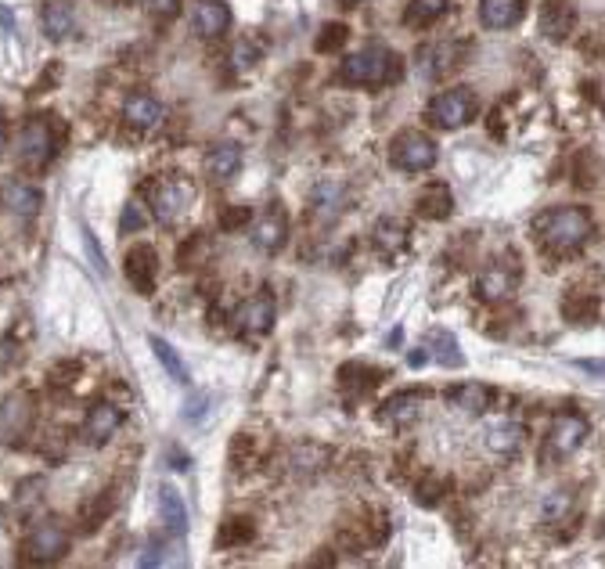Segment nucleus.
<instances>
[{"label":"nucleus","mask_w":605,"mask_h":569,"mask_svg":"<svg viewBox=\"0 0 605 569\" xmlns=\"http://www.w3.org/2000/svg\"><path fill=\"white\" fill-rule=\"evenodd\" d=\"M8 141H11V134H8V123L0 119V155H4V148H8Z\"/></svg>","instance_id":"nucleus-48"},{"label":"nucleus","mask_w":605,"mask_h":569,"mask_svg":"<svg viewBox=\"0 0 605 569\" xmlns=\"http://www.w3.org/2000/svg\"><path fill=\"white\" fill-rule=\"evenodd\" d=\"M454 65H461L458 44H433V47H422V51H418V73L433 76V80L443 73H451Z\"/></svg>","instance_id":"nucleus-25"},{"label":"nucleus","mask_w":605,"mask_h":569,"mask_svg":"<svg viewBox=\"0 0 605 569\" xmlns=\"http://www.w3.org/2000/svg\"><path fill=\"white\" fill-rule=\"evenodd\" d=\"M386 537H389L386 512H379V508H368V512H361V519H357V523H346L343 530H339V548H346V551L379 548V544H386Z\"/></svg>","instance_id":"nucleus-9"},{"label":"nucleus","mask_w":605,"mask_h":569,"mask_svg":"<svg viewBox=\"0 0 605 569\" xmlns=\"http://www.w3.org/2000/svg\"><path fill=\"white\" fill-rule=\"evenodd\" d=\"M0 206L8 209L11 217L33 220L40 213V206H44V195H40L37 184H29V181H4V188H0Z\"/></svg>","instance_id":"nucleus-16"},{"label":"nucleus","mask_w":605,"mask_h":569,"mask_svg":"<svg viewBox=\"0 0 605 569\" xmlns=\"http://www.w3.org/2000/svg\"><path fill=\"white\" fill-rule=\"evenodd\" d=\"M159 512H163V526L173 537H184V533H188V505H184V497L173 487L159 490Z\"/></svg>","instance_id":"nucleus-30"},{"label":"nucleus","mask_w":605,"mask_h":569,"mask_svg":"<svg viewBox=\"0 0 605 569\" xmlns=\"http://www.w3.org/2000/svg\"><path fill=\"white\" fill-rule=\"evenodd\" d=\"M343 199H346V188L339 181H321L314 184V195H310V202H314V213L321 220H332L339 217V209H343Z\"/></svg>","instance_id":"nucleus-34"},{"label":"nucleus","mask_w":605,"mask_h":569,"mask_svg":"<svg viewBox=\"0 0 605 569\" xmlns=\"http://www.w3.org/2000/svg\"><path fill=\"white\" fill-rule=\"evenodd\" d=\"M371 242H375V249H379L382 256L400 253L407 245V224L397 217H382L379 224L371 227Z\"/></svg>","instance_id":"nucleus-29"},{"label":"nucleus","mask_w":605,"mask_h":569,"mask_svg":"<svg viewBox=\"0 0 605 569\" xmlns=\"http://www.w3.org/2000/svg\"><path fill=\"white\" fill-rule=\"evenodd\" d=\"M587 433H591V425H587L584 415H577V411H566V415H555V422H551L548 429V443L555 454H573L580 447V443L587 440Z\"/></svg>","instance_id":"nucleus-15"},{"label":"nucleus","mask_w":605,"mask_h":569,"mask_svg":"<svg viewBox=\"0 0 605 569\" xmlns=\"http://www.w3.org/2000/svg\"><path fill=\"white\" fill-rule=\"evenodd\" d=\"M479 112V98L469 91V87H451V91L436 94L429 101V119H433V127L440 130H461L469 127L472 119Z\"/></svg>","instance_id":"nucleus-6"},{"label":"nucleus","mask_w":605,"mask_h":569,"mask_svg":"<svg viewBox=\"0 0 605 569\" xmlns=\"http://www.w3.org/2000/svg\"><path fill=\"white\" fill-rule=\"evenodd\" d=\"M447 8H451V0H411L404 19L407 26H433L447 15Z\"/></svg>","instance_id":"nucleus-37"},{"label":"nucleus","mask_w":605,"mask_h":569,"mask_svg":"<svg viewBox=\"0 0 605 569\" xmlns=\"http://www.w3.org/2000/svg\"><path fill=\"white\" fill-rule=\"evenodd\" d=\"M65 551H69V530L58 523H40L22 541V562H29V566H51V562L65 559Z\"/></svg>","instance_id":"nucleus-7"},{"label":"nucleus","mask_w":605,"mask_h":569,"mask_svg":"<svg viewBox=\"0 0 605 569\" xmlns=\"http://www.w3.org/2000/svg\"><path fill=\"white\" fill-rule=\"evenodd\" d=\"M58 152L55 116H33L19 134V159L29 170H44Z\"/></svg>","instance_id":"nucleus-5"},{"label":"nucleus","mask_w":605,"mask_h":569,"mask_svg":"<svg viewBox=\"0 0 605 569\" xmlns=\"http://www.w3.org/2000/svg\"><path fill=\"white\" fill-rule=\"evenodd\" d=\"M40 26H44V33L51 40H69L76 33L73 11H69V4H62V0H47L44 11H40Z\"/></svg>","instance_id":"nucleus-28"},{"label":"nucleus","mask_w":605,"mask_h":569,"mask_svg":"<svg viewBox=\"0 0 605 569\" xmlns=\"http://www.w3.org/2000/svg\"><path fill=\"white\" fill-rule=\"evenodd\" d=\"M127 281L134 285L137 296H152L155 281H159V253L152 245H134L127 253Z\"/></svg>","instance_id":"nucleus-14"},{"label":"nucleus","mask_w":605,"mask_h":569,"mask_svg":"<svg viewBox=\"0 0 605 569\" xmlns=\"http://www.w3.org/2000/svg\"><path fill=\"white\" fill-rule=\"evenodd\" d=\"M339 4H346V8H357V4H361V0H339Z\"/></svg>","instance_id":"nucleus-50"},{"label":"nucleus","mask_w":605,"mask_h":569,"mask_svg":"<svg viewBox=\"0 0 605 569\" xmlns=\"http://www.w3.org/2000/svg\"><path fill=\"white\" fill-rule=\"evenodd\" d=\"M145 4L155 19H173V15L181 11V0H145Z\"/></svg>","instance_id":"nucleus-45"},{"label":"nucleus","mask_w":605,"mask_h":569,"mask_svg":"<svg viewBox=\"0 0 605 569\" xmlns=\"http://www.w3.org/2000/svg\"><path fill=\"white\" fill-rule=\"evenodd\" d=\"M163 559H166V551L159 548V541H152V544H148L145 555H141V566H148V569H152V566H163Z\"/></svg>","instance_id":"nucleus-46"},{"label":"nucleus","mask_w":605,"mask_h":569,"mask_svg":"<svg viewBox=\"0 0 605 569\" xmlns=\"http://www.w3.org/2000/svg\"><path fill=\"white\" fill-rule=\"evenodd\" d=\"M256 62H260V47L249 44V40H238L235 51H231V65H235L238 73H245V69H253Z\"/></svg>","instance_id":"nucleus-43"},{"label":"nucleus","mask_w":605,"mask_h":569,"mask_svg":"<svg viewBox=\"0 0 605 569\" xmlns=\"http://www.w3.org/2000/svg\"><path fill=\"white\" fill-rule=\"evenodd\" d=\"M436 159H440V148L429 134L422 130H400L393 141H389V163L404 173H425L433 170Z\"/></svg>","instance_id":"nucleus-4"},{"label":"nucleus","mask_w":605,"mask_h":569,"mask_svg":"<svg viewBox=\"0 0 605 569\" xmlns=\"http://www.w3.org/2000/svg\"><path fill=\"white\" fill-rule=\"evenodd\" d=\"M573 512V494H566V490H555L551 497H544V505H541V519L548 526L555 523H566V515Z\"/></svg>","instance_id":"nucleus-39"},{"label":"nucleus","mask_w":605,"mask_h":569,"mask_svg":"<svg viewBox=\"0 0 605 569\" xmlns=\"http://www.w3.org/2000/svg\"><path fill=\"white\" fill-rule=\"evenodd\" d=\"M33 418H37V407L29 393H8L0 400V440L4 443H22L33 429Z\"/></svg>","instance_id":"nucleus-10"},{"label":"nucleus","mask_w":605,"mask_h":569,"mask_svg":"<svg viewBox=\"0 0 605 569\" xmlns=\"http://www.w3.org/2000/svg\"><path fill=\"white\" fill-rule=\"evenodd\" d=\"M422 350L433 357V361H440L443 368H461L465 364V353H461L458 339H454L451 332H443V328H433V332L425 335Z\"/></svg>","instance_id":"nucleus-27"},{"label":"nucleus","mask_w":605,"mask_h":569,"mask_svg":"<svg viewBox=\"0 0 605 569\" xmlns=\"http://www.w3.org/2000/svg\"><path fill=\"white\" fill-rule=\"evenodd\" d=\"M447 400L461 411H469V415H483L494 400V389L483 386V382H461V386H451L447 389Z\"/></svg>","instance_id":"nucleus-26"},{"label":"nucleus","mask_w":605,"mask_h":569,"mask_svg":"<svg viewBox=\"0 0 605 569\" xmlns=\"http://www.w3.org/2000/svg\"><path fill=\"white\" fill-rule=\"evenodd\" d=\"M256 537V523L249 515H231L227 523H220L217 530V548L231 551V548H245V544Z\"/></svg>","instance_id":"nucleus-31"},{"label":"nucleus","mask_w":605,"mask_h":569,"mask_svg":"<svg viewBox=\"0 0 605 569\" xmlns=\"http://www.w3.org/2000/svg\"><path fill=\"white\" fill-rule=\"evenodd\" d=\"M415 213L422 220H447L454 213V191L451 184L443 181H429L422 191L415 195Z\"/></svg>","instance_id":"nucleus-19"},{"label":"nucleus","mask_w":605,"mask_h":569,"mask_svg":"<svg viewBox=\"0 0 605 569\" xmlns=\"http://www.w3.org/2000/svg\"><path fill=\"white\" fill-rule=\"evenodd\" d=\"M526 15V0H479V22L487 29H512Z\"/></svg>","instance_id":"nucleus-22"},{"label":"nucleus","mask_w":605,"mask_h":569,"mask_svg":"<svg viewBox=\"0 0 605 569\" xmlns=\"http://www.w3.org/2000/svg\"><path fill=\"white\" fill-rule=\"evenodd\" d=\"M119 425H123V411L116 404H109V400H98V404H91L87 418H83L80 433L91 447H105L119 433Z\"/></svg>","instance_id":"nucleus-13"},{"label":"nucleus","mask_w":605,"mask_h":569,"mask_svg":"<svg viewBox=\"0 0 605 569\" xmlns=\"http://www.w3.org/2000/svg\"><path fill=\"white\" fill-rule=\"evenodd\" d=\"M148 195H152L155 220L177 224L191 209V202H195V184H191V177H184V173H166V177H159L155 184H148Z\"/></svg>","instance_id":"nucleus-3"},{"label":"nucleus","mask_w":605,"mask_h":569,"mask_svg":"<svg viewBox=\"0 0 605 569\" xmlns=\"http://www.w3.org/2000/svg\"><path fill=\"white\" fill-rule=\"evenodd\" d=\"M285 242H289V213L274 202V206L263 209V217L253 224V245L260 253L274 256L285 249Z\"/></svg>","instance_id":"nucleus-12"},{"label":"nucleus","mask_w":605,"mask_h":569,"mask_svg":"<svg viewBox=\"0 0 605 569\" xmlns=\"http://www.w3.org/2000/svg\"><path fill=\"white\" fill-rule=\"evenodd\" d=\"M526 443V429L519 422H494L487 429V447L497 454H515Z\"/></svg>","instance_id":"nucleus-33"},{"label":"nucleus","mask_w":605,"mask_h":569,"mask_svg":"<svg viewBox=\"0 0 605 569\" xmlns=\"http://www.w3.org/2000/svg\"><path fill=\"white\" fill-rule=\"evenodd\" d=\"M145 224H148L145 206H141V202H127V206H123V217H119V231L130 235V231H141Z\"/></svg>","instance_id":"nucleus-42"},{"label":"nucleus","mask_w":605,"mask_h":569,"mask_svg":"<svg viewBox=\"0 0 605 569\" xmlns=\"http://www.w3.org/2000/svg\"><path fill=\"white\" fill-rule=\"evenodd\" d=\"M163 116H166V109L152 98V94H130V98L123 101V119H127L134 130H152Z\"/></svg>","instance_id":"nucleus-24"},{"label":"nucleus","mask_w":605,"mask_h":569,"mask_svg":"<svg viewBox=\"0 0 605 569\" xmlns=\"http://www.w3.org/2000/svg\"><path fill=\"white\" fill-rule=\"evenodd\" d=\"M191 22L199 29V37H224L231 26V8L227 0H191Z\"/></svg>","instance_id":"nucleus-18"},{"label":"nucleus","mask_w":605,"mask_h":569,"mask_svg":"<svg viewBox=\"0 0 605 569\" xmlns=\"http://www.w3.org/2000/svg\"><path fill=\"white\" fill-rule=\"evenodd\" d=\"M400 58L382 44H368L361 51H353L339 65V83L346 87H386L400 76Z\"/></svg>","instance_id":"nucleus-2"},{"label":"nucleus","mask_w":605,"mask_h":569,"mask_svg":"<svg viewBox=\"0 0 605 569\" xmlns=\"http://www.w3.org/2000/svg\"><path fill=\"white\" fill-rule=\"evenodd\" d=\"M249 220H253V206H242V202H235V206H224L217 213L220 231H227V235H235V231L249 227Z\"/></svg>","instance_id":"nucleus-40"},{"label":"nucleus","mask_w":605,"mask_h":569,"mask_svg":"<svg viewBox=\"0 0 605 569\" xmlns=\"http://www.w3.org/2000/svg\"><path fill=\"white\" fill-rule=\"evenodd\" d=\"M209 393H195V397H188V404H184V422H202L209 411Z\"/></svg>","instance_id":"nucleus-44"},{"label":"nucleus","mask_w":605,"mask_h":569,"mask_svg":"<svg viewBox=\"0 0 605 569\" xmlns=\"http://www.w3.org/2000/svg\"><path fill=\"white\" fill-rule=\"evenodd\" d=\"M519 278H523V271H519L515 256H497V260H490L487 267L479 271L476 296L483 299V303H501V299H508L519 289Z\"/></svg>","instance_id":"nucleus-8"},{"label":"nucleus","mask_w":605,"mask_h":569,"mask_svg":"<svg viewBox=\"0 0 605 569\" xmlns=\"http://www.w3.org/2000/svg\"><path fill=\"white\" fill-rule=\"evenodd\" d=\"M451 479L447 476H440V472H425L422 479H418V487H415V501L422 508H436L443 501V497L451 494Z\"/></svg>","instance_id":"nucleus-36"},{"label":"nucleus","mask_w":605,"mask_h":569,"mask_svg":"<svg viewBox=\"0 0 605 569\" xmlns=\"http://www.w3.org/2000/svg\"><path fill=\"white\" fill-rule=\"evenodd\" d=\"M422 415V393L418 389H404V393H393V397L382 404V411H379V418L386 425H411L415 418Z\"/></svg>","instance_id":"nucleus-23"},{"label":"nucleus","mask_w":605,"mask_h":569,"mask_svg":"<svg viewBox=\"0 0 605 569\" xmlns=\"http://www.w3.org/2000/svg\"><path fill=\"white\" fill-rule=\"evenodd\" d=\"M289 465L292 472H296L299 479H314L321 476V472L332 465V451H328L325 443H317V440H307V443H296L289 454Z\"/></svg>","instance_id":"nucleus-20"},{"label":"nucleus","mask_w":605,"mask_h":569,"mask_svg":"<svg viewBox=\"0 0 605 569\" xmlns=\"http://www.w3.org/2000/svg\"><path fill=\"white\" fill-rule=\"evenodd\" d=\"M274 317H278L274 296L271 292H256L235 310V328L242 335H267L274 328Z\"/></svg>","instance_id":"nucleus-11"},{"label":"nucleus","mask_w":605,"mask_h":569,"mask_svg":"<svg viewBox=\"0 0 605 569\" xmlns=\"http://www.w3.org/2000/svg\"><path fill=\"white\" fill-rule=\"evenodd\" d=\"M109 512H112V494L109 490H101V494H94L87 505H83V512H80V519H83V533H91V530H98L105 519H109Z\"/></svg>","instance_id":"nucleus-38"},{"label":"nucleus","mask_w":605,"mask_h":569,"mask_svg":"<svg viewBox=\"0 0 605 569\" xmlns=\"http://www.w3.org/2000/svg\"><path fill=\"white\" fill-rule=\"evenodd\" d=\"M591 235H595V220L584 206H555L533 217V238L551 256H573Z\"/></svg>","instance_id":"nucleus-1"},{"label":"nucleus","mask_w":605,"mask_h":569,"mask_svg":"<svg viewBox=\"0 0 605 569\" xmlns=\"http://www.w3.org/2000/svg\"><path fill=\"white\" fill-rule=\"evenodd\" d=\"M242 170V148L235 141H217V145L206 152V177L209 181H231L235 173Z\"/></svg>","instance_id":"nucleus-21"},{"label":"nucleus","mask_w":605,"mask_h":569,"mask_svg":"<svg viewBox=\"0 0 605 569\" xmlns=\"http://www.w3.org/2000/svg\"><path fill=\"white\" fill-rule=\"evenodd\" d=\"M577 29V4L573 0H548L541 8V33L551 44H562L566 37H573Z\"/></svg>","instance_id":"nucleus-17"},{"label":"nucleus","mask_w":605,"mask_h":569,"mask_svg":"<svg viewBox=\"0 0 605 569\" xmlns=\"http://www.w3.org/2000/svg\"><path fill=\"white\" fill-rule=\"evenodd\" d=\"M429 361V353L425 350H418V353H411V368H422V364Z\"/></svg>","instance_id":"nucleus-49"},{"label":"nucleus","mask_w":605,"mask_h":569,"mask_svg":"<svg viewBox=\"0 0 605 569\" xmlns=\"http://www.w3.org/2000/svg\"><path fill=\"white\" fill-rule=\"evenodd\" d=\"M346 37H350V29L343 26V22H328L325 29H321V37H317V51L321 55H332V51H339V47L346 44Z\"/></svg>","instance_id":"nucleus-41"},{"label":"nucleus","mask_w":605,"mask_h":569,"mask_svg":"<svg viewBox=\"0 0 605 569\" xmlns=\"http://www.w3.org/2000/svg\"><path fill=\"white\" fill-rule=\"evenodd\" d=\"M83 242H87V249H91V260H94V267H98L101 274H109V267H105V260H101V253H98V245H94V235L83 227Z\"/></svg>","instance_id":"nucleus-47"},{"label":"nucleus","mask_w":605,"mask_h":569,"mask_svg":"<svg viewBox=\"0 0 605 569\" xmlns=\"http://www.w3.org/2000/svg\"><path fill=\"white\" fill-rule=\"evenodd\" d=\"M148 346H152V350H155V361L163 364V371H166V375H170L173 382H181V386H184V382H191L188 364H184V357H181V353H177V350H173L170 343H166L163 335H148Z\"/></svg>","instance_id":"nucleus-35"},{"label":"nucleus","mask_w":605,"mask_h":569,"mask_svg":"<svg viewBox=\"0 0 605 569\" xmlns=\"http://www.w3.org/2000/svg\"><path fill=\"white\" fill-rule=\"evenodd\" d=\"M382 382V371L371 368V364H343L339 368V386L346 389V393H371V389Z\"/></svg>","instance_id":"nucleus-32"}]
</instances>
